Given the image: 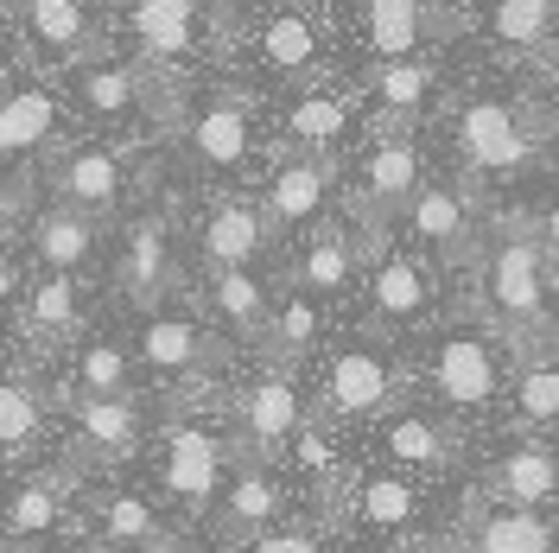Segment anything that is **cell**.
<instances>
[{"mask_svg":"<svg viewBox=\"0 0 559 553\" xmlns=\"http://www.w3.org/2000/svg\"><path fill=\"white\" fill-rule=\"evenodd\" d=\"M484 311L515 338L534 344L547 331V255L534 236H502L484 255Z\"/></svg>","mask_w":559,"mask_h":553,"instance_id":"cell-1","label":"cell"},{"mask_svg":"<svg viewBox=\"0 0 559 553\" xmlns=\"http://www.w3.org/2000/svg\"><path fill=\"white\" fill-rule=\"evenodd\" d=\"M426 395L445 414H484L502 395V344H489V331H439V344L426 350Z\"/></svg>","mask_w":559,"mask_h":553,"instance_id":"cell-2","label":"cell"},{"mask_svg":"<svg viewBox=\"0 0 559 553\" xmlns=\"http://www.w3.org/2000/svg\"><path fill=\"white\" fill-rule=\"evenodd\" d=\"M223 478H229V446H223L216 426H204V420H173V426H159V490L173 496L185 516L216 509Z\"/></svg>","mask_w":559,"mask_h":553,"instance_id":"cell-3","label":"cell"},{"mask_svg":"<svg viewBox=\"0 0 559 553\" xmlns=\"http://www.w3.org/2000/svg\"><path fill=\"white\" fill-rule=\"evenodd\" d=\"M394 395H401V363H394V350L376 344V338H356V344L331 350L324 388H318V414L324 420H369V414H388Z\"/></svg>","mask_w":559,"mask_h":553,"instance_id":"cell-4","label":"cell"},{"mask_svg":"<svg viewBox=\"0 0 559 553\" xmlns=\"http://www.w3.org/2000/svg\"><path fill=\"white\" fill-rule=\"evenodd\" d=\"M299 426H306V395H299L293 369L267 363L261 376H248V388L236 395V433H242L236 446H242V458L274 464L280 451L293 446Z\"/></svg>","mask_w":559,"mask_h":553,"instance_id":"cell-5","label":"cell"},{"mask_svg":"<svg viewBox=\"0 0 559 553\" xmlns=\"http://www.w3.org/2000/svg\"><path fill=\"white\" fill-rule=\"evenodd\" d=\"M83 471L76 464H45V471H26L20 484L0 496V548H33L45 534H58L83 496Z\"/></svg>","mask_w":559,"mask_h":553,"instance_id":"cell-6","label":"cell"},{"mask_svg":"<svg viewBox=\"0 0 559 553\" xmlns=\"http://www.w3.org/2000/svg\"><path fill=\"white\" fill-rule=\"evenodd\" d=\"M134 363L153 369V376H166V381H204L223 363V344H216V331H210L204 318L153 311L134 338Z\"/></svg>","mask_w":559,"mask_h":553,"instance_id":"cell-7","label":"cell"},{"mask_svg":"<svg viewBox=\"0 0 559 553\" xmlns=\"http://www.w3.org/2000/svg\"><path fill=\"white\" fill-rule=\"evenodd\" d=\"M280 516H286V478H280L274 464L236 451V464H229V478H223V496H216V534H223L229 548H242L254 534L280 528Z\"/></svg>","mask_w":559,"mask_h":553,"instance_id":"cell-8","label":"cell"},{"mask_svg":"<svg viewBox=\"0 0 559 553\" xmlns=\"http://www.w3.org/2000/svg\"><path fill=\"white\" fill-rule=\"evenodd\" d=\"M70 433H76V451L90 464H121L146 446V414L134 408V395L121 401H96V395H70Z\"/></svg>","mask_w":559,"mask_h":553,"instance_id":"cell-9","label":"cell"},{"mask_svg":"<svg viewBox=\"0 0 559 553\" xmlns=\"http://www.w3.org/2000/svg\"><path fill=\"white\" fill-rule=\"evenodd\" d=\"M554 496H559V451H547L540 439H515V446L484 471V503H502V509H547Z\"/></svg>","mask_w":559,"mask_h":553,"instance_id":"cell-10","label":"cell"},{"mask_svg":"<svg viewBox=\"0 0 559 553\" xmlns=\"http://www.w3.org/2000/svg\"><path fill=\"white\" fill-rule=\"evenodd\" d=\"M457 146H464V160H471L477 173H515V166H527V153H534L522 115L509 103H471L464 108V115H457Z\"/></svg>","mask_w":559,"mask_h":553,"instance_id":"cell-11","label":"cell"},{"mask_svg":"<svg viewBox=\"0 0 559 553\" xmlns=\"http://www.w3.org/2000/svg\"><path fill=\"white\" fill-rule=\"evenodd\" d=\"M382 451L394 471H445L457 458V433L426 408H388L382 414Z\"/></svg>","mask_w":559,"mask_h":553,"instance_id":"cell-12","label":"cell"},{"mask_svg":"<svg viewBox=\"0 0 559 553\" xmlns=\"http://www.w3.org/2000/svg\"><path fill=\"white\" fill-rule=\"evenodd\" d=\"M464 553H559V521H547V509L477 503L464 521Z\"/></svg>","mask_w":559,"mask_h":553,"instance_id":"cell-13","label":"cell"},{"mask_svg":"<svg viewBox=\"0 0 559 553\" xmlns=\"http://www.w3.org/2000/svg\"><path fill=\"white\" fill-rule=\"evenodd\" d=\"M96 541H115V548H128V553H173V528L159 521V509L140 490L108 484L96 496Z\"/></svg>","mask_w":559,"mask_h":553,"instance_id":"cell-14","label":"cell"},{"mask_svg":"<svg viewBox=\"0 0 559 553\" xmlns=\"http://www.w3.org/2000/svg\"><path fill=\"white\" fill-rule=\"evenodd\" d=\"M419 516V484L401 478V471H362L356 490H349V521L362 534H407V521Z\"/></svg>","mask_w":559,"mask_h":553,"instance_id":"cell-15","label":"cell"},{"mask_svg":"<svg viewBox=\"0 0 559 553\" xmlns=\"http://www.w3.org/2000/svg\"><path fill=\"white\" fill-rule=\"evenodd\" d=\"M51 185H58V198H64V210H76V216H103V210H115V198H121V160L108 153V146H76L64 166L51 173Z\"/></svg>","mask_w":559,"mask_h":553,"instance_id":"cell-16","label":"cell"},{"mask_svg":"<svg viewBox=\"0 0 559 553\" xmlns=\"http://www.w3.org/2000/svg\"><path fill=\"white\" fill-rule=\"evenodd\" d=\"M369 306L382 325H419L426 311H432V280L419 268L414 255H382L376 268H369Z\"/></svg>","mask_w":559,"mask_h":553,"instance_id":"cell-17","label":"cell"},{"mask_svg":"<svg viewBox=\"0 0 559 553\" xmlns=\"http://www.w3.org/2000/svg\"><path fill=\"white\" fill-rule=\"evenodd\" d=\"M20 325L33 344H64L83 331V286L76 274H45L20 293Z\"/></svg>","mask_w":559,"mask_h":553,"instance_id":"cell-18","label":"cell"},{"mask_svg":"<svg viewBox=\"0 0 559 553\" xmlns=\"http://www.w3.org/2000/svg\"><path fill=\"white\" fill-rule=\"evenodd\" d=\"M324 198H331V166H324V160H293V166H280L274 185H267L261 223H274V230H306V223H318Z\"/></svg>","mask_w":559,"mask_h":553,"instance_id":"cell-19","label":"cell"},{"mask_svg":"<svg viewBox=\"0 0 559 553\" xmlns=\"http://www.w3.org/2000/svg\"><path fill=\"white\" fill-rule=\"evenodd\" d=\"M407 230L432 255H464V243H471V204L457 198L452 185H419L407 198Z\"/></svg>","mask_w":559,"mask_h":553,"instance_id":"cell-20","label":"cell"},{"mask_svg":"<svg viewBox=\"0 0 559 553\" xmlns=\"http://www.w3.org/2000/svg\"><path fill=\"white\" fill-rule=\"evenodd\" d=\"M191 153L210 173H236L248 153H254V121H248L242 103H210L198 121H191Z\"/></svg>","mask_w":559,"mask_h":553,"instance_id":"cell-21","label":"cell"},{"mask_svg":"<svg viewBox=\"0 0 559 553\" xmlns=\"http://www.w3.org/2000/svg\"><path fill=\"white\" fill-rule=\"evenodd\" d=\"M166 280H173V243H166V223H159V216H140L134 230H128L121 286H128V299L153 306V299L166 293Z\"/></svg>","mask_w":559,"mask_h":553,"instance_id":"cell-22","label":"cell"},{"mask_svg":"<svg viewBox=\"0 0 559 553\" xmlns=\"http://www.w3.org/2000/svg\"><path fill=\"white\" fill-rule=\"evenodd\" d=\"M128 26H134V38L153 51V58H178V51L198 45L204 13H198V0H134Z\"/></svg>","mask_w":559,"mask_h":553,"instance_id":"cell-23","label":"cell"},{"mask_svg":"<svg viewBox=\"0 0 559 553\" xmlns=\"http://www.w3.org/2000/svg\"><path fill=\"white\" fill-rule=\"evenodd\" d=\"M70 395H96V401L134 395V350L115 338H83L76 363H70Z\"/></svg>","mask_w":559,"mask_h":553,"instance_id":"cell-24","label":"cell"},{"mask_svg":"<svg viewBox=\"0 0 559 553\" xmlns=\"http://www.w3.org/2000/svg\"><path fill=\"white\" fill-rule=\"evenodd\" d=\"M267 243V223L254 204H216L204 223V261L223 274V268H248Z\"/></svg>","mask_w":559,"mask_h":553,"instance_id":"cell-25","label":"cell"},{"mask_svg":"<svg viewBox=\"0 0 559 553\" xmlns=\"http://www.w3.org/2000/svg\"><path fill=\"white\" fill-rule=\"evenodd\" d=\"M419 191V146L414 140H382L362 160V204L369 210H401Z\"/></svg>","mask_w":559,"mask_h":553,"instance_id":"cell-26","label":"cell"},{"mask_svg":"<svg viewBox=\"0 0 559 553\" xmlns=\"http://www.w3.org/2000/svg\"><path fill=\"white\" fill-rule=\"evenodd\" d=\"M318 331H324V299H312V293L293 286V293L280 299V311H267V325H261V338H267V363L293 369V363L318 344Z\"/></svg>","mask_w":559,"mask_h":553,"instance_id":"cell-27","label":"cell"},{"mask_svg":"<svg viewBox=\"0 0 559 553\" xmlns=\"http://www.w3.org/2000/svg\"><path fill=\"white\" fill-rule=\"evenodd\" d=\"M33 255L51 268V274H76L90 255H96V223L90 216H76V210H45L33 216Z\"/></svg>","mask_w":559,"mask_h":553,"instance_id":"cell-28","label":"cell"},{"mask_svg":"<svg viewBox=\"0 0 559 553\" xmlns=\"http://www.w3.org/2000/svg\"><path fill=\"white\" fill-rule=\"evenodd\" d=\"M502 395H509L515 426H527V433H554V426H559V363L527 356L522 369L502 381Z\"/></svg>","mask_w":559,"mask_h":553,"instance_id":"cell-29","label":"cell"},{"mask_svg":"<svg viewBox=\"0 0 559 553\" xmlns=\"http://www.w3.org/2000/svg\"><path fill=\"white\" fill-rule=\"evenodd\" d=\"M58 128V103L51 90H13L0 96V160H20V153H38Z\"/></svg>","mask_w":559,"mask_h":553,"instance_id":"cell-30","label":"cell"},{"mask_svg":"<svg viewBox=\"0 0 559 553\" xmlns=\"http://www.w3.org/2000/svg\"><path fill=\"white\" fill-rule=\"evenodd\" d=\"M356 261H362V248L349 243L344 230H324V236H312V248L299 255L293 286H299V293H312V299H337L349 280H356Z\"/></svg>","mask_w":559,"mask_h":553,"instance_id":"cell-31","label":"cell"},{"mask_svg":"<svg viewBox=\"0 0 559 553\" xmlns=\"http://www.w3.org/2000/svg\"><path fill=\"white\" fill-rule=\"evenodd\" d=\"M362 38H369L376 58L401 64V58H414V45L426 38V7L419 0H369L362 7Z\"/></svg>","mask_w":559,"mask_h":553,"instance_id":"cell-32","label":"cell"},{"mask_svg":"<svg viewBox=\"0 0 559 553\" xmlns=\"http://www.w3.org/2000/svg\"><path fill=\"white\" fill-rule=\"evenodd\" d=\"M210 311H216L223 331L261 338V325H267V286L248 268H223V274H210Z\"/></svg>","mask_w":559,"mask_h":553,"instance_id":"cell-33","label":"cell"},{"mask_svg":"<svg viewBox=\"0 0 559 553\" xmlns=\"http://www.w3.org/2000/svg\"><path fill=\"white\" fill-rule=\"evenodd\" d=\"M38 433H45V395L20 376H0V458L33 451Z\"/></svg>","mask_w":559,"mask_h":553,"instance_id":"cell-34","label":"cell"},{"mask_svg":"<svg viewBox=\"0 0 559 553\" xmlns=\"http://www.w3.org/2000/svg\"><path fill=\"white\" fill-rule=\"evenodd\" d=\"M559 26V0H496L489 7V33L502 45H547Z\"/></svg>","mask_w":559,"mask_h":553,"instance_id":"cell-35","label":"cell"},{"mask_svg":"<svg viewBox=\"0 0 559 553\" xmlns=\"http://www.w3.org/2000/svg\"><path fill=\"white\" fill-rule=\"evenodd\" d=\"M261 58L274 70H312L318 58V26L306 13H274L267 26H261Z\"/></svg>","mask_w":559,"mask_h":553,"instance_id":"cell-36","label":"cell"},{"mask_svg":"<svg viewBox=\"0 0 559 553\" xmlns=\"http://www.w3.org/2000/svg\"><path fill=\"white\" fill-rule=\"evenodd\" d=\"M26 26H33V38L45 51L70 58V51H83V38H90V13H83L76 0H33V7H26Z\"/></svg>","mask_w":559,"mask_h":553,"instance_id":"cell-37","label":"cell"},{"mask_svg":"<svg viewBox=\"0 0 559 553\" xmlns=\"http://www.w3.org/2000/svg\"><path fill=\"white\" fill-rule=\"evenodd\" d=\"M76 96H83V108H90V115H103V121H128V115L140 108V83H134V70L96 64V70H83Z\"/></svg>","mask_w":559,"mask_h":553,"instance_id":"cell-38","label":"cell"},{"mask_svg":"<svg viewBox=\"0 0 559 553\" xmlns=\"http://www.w3.org/2000/svg\"><path fill=\"white\" fill-rule=\"evenodd\" d=\"M344 128H349L344 96H299L286 108V134L306 140V146H331V140H344Z\"/></svg>","mask_w":559,"mask_h":553,"instance_id":"cell-39","label":"cell"},{"mask_svg":"<svg viewBox=\"0 0 559 553\" xmlns=\"http://www.w3.org/2000/svg\"><path fill=\"white\" fill-rule=\"evenodd\" d=\"M286 458H293V471L312 478V484H344V451L331 446L318 426H299L293 446H286Z\"/></svg>","mask_w":559,"mask_h":553,"instance_id":"cell-40","label":"cell"},{"mask_svg":"<svg viewBox=\"0 0 559 553\" xmlns=\"http://www.w3.org/2000/svg\"><path fill=\"white\" fill-rule=\"evenodd\" d=\"M426 90H432V70L414 64V58L376 70V96H382L388 108H419V103H426Z\"/></svg>","mask_w":559,"mask_h":553,"instance_id":"cell-41","label":"cell"},{"mask_svg":"<svg viewBox=\"0 0 559 553\" xmlns=\"http://www.w3.org/2000/svg\"><path fill=\"white\" fill-rule=\"evenodd\" d=\"M236 553H331V541L318 534L312 521H280V528H267V534H254V541H242Z\"/></svg>","mask_w":559,"mask_h":553,"instance_id":"cell-42","label":"cell"},{"mask_svg":"<svg viewBox=\"0 0 559 553\" xmlns=\"http://www.w3.org/2000/svg\"><path fill=\"white\" fill-rule=\"evenodd\" d=\"M534 243H540V255H554V261H559V198L540 210V230H534Z\"/></svg>","mask_w":559,"mask_h":553,"instance_id":"cell-43","label":"cell"},{"mask_svg":"<svg viewBox=\"0 0 559 553\" xmlns=\"http://www.w3.org/2000/svg\"><path fill=\"white\" fill-rule=\"evenodd\" d=\"M382 553H445V548H439V534H394V541H382Z\"/></svg>","mask_w":559,"mask_h":553,"instance_id":"cell-44","label":"cell"},{"mask_svg":"<svg viewBox=\"0 0 559 553\" xmlns=\"http://www.w3.org/2000/svg\"><path fill=\"white\" fill-rule=\"evenodd\" d=\"M20 306V261L13 255H0V311Z\"/></svg>","mask_w":559,"mask_h":553,"instance_id":"cell-45","label":"cell"},{"mask_svg":"<svg viewBox=\"0 0 559 553\" xmlns=\"http://www.w3.org/2000/svg\"><path fill=\"white\" fill-rule=\"evenodd\" d=\"M76 553H128V548H115V541H83Z\"/></svg>","mask_w":559,"mask_h":553,"instance_id":"cell-46","label":"cell"},{"mask_svg":"<svg viewBox=\"0 0 559 553\" xmlns=\"http://www.w3.org/2000/svg\"><path fill=\"white\" fill-rule=\"evenodd\" d=\"M554 344H559V325H554Z\"/></svg>","mask_w":559,"mask_h":553,"instance_id":"cell-47","label":"cell"}]
</instances>
